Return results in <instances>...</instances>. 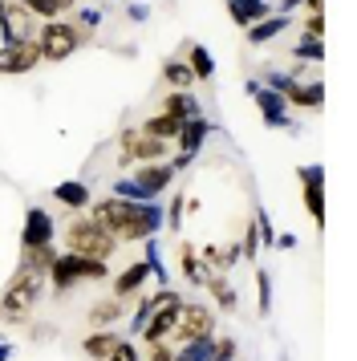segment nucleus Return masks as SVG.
I'll use <instances>...</instances> for the list:
<instances>
[{
	"label": "nucleus",
	"mask_w": 357,
	"mask_h": 361,
	"mask_svg": "<svg viewBox=\"0 0 357 361\" xmlns=\"http://www.w3.org/2000/svg\"><path fill=\"white\" fill-rule=\"evenodd\" d=\"M178 309H183V293L167 284V288H162L159 309L150 312V321L143 325V333H138V341H143V345L171 341V333H175V325H178Z\"/></svg>",
	"instance_id": "nucleus-7"
},
{
	"label": "nucleus",
	"mask_w": 357,
	"mask_h": 361,
	"mask_svg": "<svg viewBox=\"0 0 357 361\" xmlns=\"http://www.w3.org/2000/svg\"><path fill=\"white\" fill-rule=\"evenodd\" d=\"M118 341H122V337H118L114 329H90V333L81 337V357L85 361H106Z\"/></svg>",
	"instance_id": "nucleus-23"
},
{
	"label": "nucleus",
	"mask_w": 357,
	"mask_h": 361,
	"mask_svg": "<svg viewBox=\"0 0 357 361\" xmlns=\"http://www.w3.org/2000/svg\"><path fill=\"white\" fill-rule=\"evenodd\" d=\"M53 199H57L61 207H69V212H85V207L94 203V195H90V183H81V179L53 183Z\"/></svg>",
	"instance_id": "nucleus-22"
},
{
	"label": "nucleus",
	"mask_w": 357,
	"mask_h": 361,
	"mask_svg": "<svg viewBox=\"0 0 357 361\" xmlns=\"http://www.w3.org/2000/svg\"><path fill=\"white\" fill-rule=\"evenodd\" d=\"M130 179L143 191L146 203H159V195H167V187L175 183V166L167 163V159H162V163H143V166H134Z\"/></svg>",
	"instance_id": "nucleus-12"
},
{
	"label": "nucleus",
	"mask_w": 357,
	"mask_h": 361,
	"mask_svg": "<svg viewBox=\"0 0 357 361\" xmlns=\"http://www.w3.org/2000/svg\"><path fill=\"white\" fill-rule=\"evenodd\" d=\"M211 130H215V126H211V118L203 114V118H187V122H183V130H178V150H183V154H199V150L207 147V138H211Z\"/></svg>",
	"instance_id": "nucleus-18"
},
{
	"label": "nucleus",
	"mask_w": 357,
	"mask_h": 361,
	"mask_svg": "<svg viewBox=\"0 0 357 361\" xmlns=\"http://www.w3.org/2000/svg\"><path fill=\"white\" fill-rule=\"evenodd\" d=\"M178 268H183V280H187V284H195V288H203V284H207V264L199 260V247L195 244H187V240H183V244H178Z\"/></svg>",
	"instance_id": "nucleus-26"
},
{
	"label": "nucleus",
	"mask_w": 357,
	"mask_h": 361,
	"mask_svg": "<svg viewBox=\"0 0 357 361\" xmlns=\"http://www.w3.org/2000/svg\"><path fill=\"white\" fill-rule=\"evenodd\" d=\"M215 317H219V312L211 309V305H203V300H183L171 341L187 345V341H195V337H211V333H215Z\"/></svg>",
	"instance_id": "nucleus-8"
},
{
	"label": "nucleus",
	"mask_w": 357,
	"mask_h": 361,
	"mask_svg": "<svg viewBox=\"0 0 357 361\" xmlns=\"http://www.w3.org/2000/svg\"><path fill=\"white\" fill-rule=\"evenodd\" d=\"M122 317H126V300H118V296H102V300H94L90 312H85L90 329H114Z\"/></svg>",
	"instance_id": "nucleus-20"
},
{
	"label": "nucleus",
	"mask_w": 357,
	"mask_h": 361,
	"mask_svg": "<svg viewBox=\"0 0 357 361\" xmlns=\"http://www.w3.org/2000/svg\"><path fill=\"white\" fill-rule=\"evenodd\" d=\"M243 85H248V98L256 102V110H260V118H264V126L296 134V126H292V118H289L292 106L284 102V94H276V90H268V85H260V82H243Z\"/></svg>",
	"instance_id": "nucleus-9"
},
{
	"label": "nucleus",
	"mask_w": 357,
	"mask_h": 361,
	"mask_svg": "<svg viewBox=\"0 0 357 361\" xmlns=\"http://www.w3.org/2000/svg\"><path fill=\"white\" fill-rule=\"evenodd\" d=\"M138 130L143 134H150V138H162V142H175L178 138V130H183V122H178L175 114H167V110H159V114H150L143 122V126H138Z\"/></svg>",
	"instance_id": "nucleus-30"
},
{
	"label": "nucleus",
	"mask_w": 357,
	"mask_h": 361,
	"mask_svg": "<svg viewBox=\"0 0 357 361\" xmlns=\"http://www.w3.org/2000/svg\"><path fill=\"white\" fill-rule=\"evenodd\" d=\"M289 57H292V61H301V66H321V61H325V37L301 33L296 41H292Z\"/></svg>",
	"instance_id": "nucleus-28"
},
{
	"label": "nucleus",
	"mask_w": 357,
	"mask_h": 361,
	"mask_svg": "<svg viewBox=\"0 0 357 361\" xmlns=\"http://www.w3.org/2000/svg\"><path fill=\"white\" fill-rule=\"evenodd\" d=\"M199 260L207 264V272H231L243 256H240V244H203Z\"/></svg>",
	"instance_id": "nucleus-21"
},
{
	"label": "nucleus",
	"mask_w": 357,
	"mask_h": 361,
	"mask_svg": "<svg viewBox=\"0 0 357 361\" xmlns=\"http://www.w3.org/2000/svg\"><path fill=\"white\" fill-rule=\"evenodd\" d=\"M143 260H146V268H150V280H155L159 288H167V284H171V268H167V260H162V247H159L155 235L143 240Z\"/></svg>",
	"instance_id": "nucleus-31"
},
{
	"label": "nucleus",
	"mask_w": 357,
	"mask_h": 361,
	"mask_svg": "<svg viewBox=\"0 0 357 361\" xmlns=\"http://www.w3.org/2000/svg\"><path fill=\"white\" fill-rule=\"evenodd\" d=\"M211 337H215V333H211ZM211 337H195V341L178 345L175 361H211Z\"/></svg>",
	"instance_id": "nucleus-36"
},
{
	"label": "nucleus",
	"mask_w": 357,
	"mask_h": 361,
	"mask_svg": "<svg viewBox=\"0 0 357 361\" xmlns=\"http://www.w3.org/2000/svg\"><path fill=\"white\" fill-rule=\"evenodd\" d=\"M102 8H78V20H73V25H78L81 33H94V29H102Z\"/></svg>",
	"instance_id": "nucleus-40"
},
{
	"label": "nucleus",
	"mask_w": 357,
	"mask_h": 361,
	"mask_svg": "<svg viewBox=\"0 0 357 361\" xmlns=\"http://www.w3.org/2000/svg\"><path fill=\"white\" fill-rule=\"evenodd\" d=\"M272 247H280V252H292V247H296V235H292V231H276Z\"/></svg>",
	"instance_id": "nucleus-46"
},
{
	"label": "nucleus",
	"mask_w": 357,
	"mask_h": 361,
	"mask_svg": "<svg viewBox=\"0 0 357 361\" xmlns=\"http://www.w3.org/2000/svg\"><path fill=\"white\" fill-rule=\"evenodd\" d=\"M13 4H20V8L32 13L37 20H57V17H65V13L78 8V0H13Z\"/></svg>",
	"instance_id": "nucleus-27"
},
{
	"label": "nucleus",
	"mask_w": 357,
	"mask_h": 361,
	"mask_svg": "<svg viewBox=\"0 0 357 361\" xmlns=\"http://www.w3.org/2000/svg\"><path fill=\"white\" fill-rule=\"evenodd\" d=\"M215 300V312H236L240 309V293H236V284L227 280V272H211L207 284H203Z\"/></svg>",
	"instance_id": "nucleus-25"
},
{
	"label": "nucleus",
	"mask_w": 357,
	"mask_h": 361,
	"mask_svg": "<svg viewBox=\"0 0 357 361\" xmlns=\"http://www.w3.org/2000/svg\"><path fill=\"white\" fill-rule=\"evenodd\" d=\"M134 300H138V305H134V317H130V341H138V333H143V325L150 321V312L159 309L162 288H155V293H138Z\"/></svg>",
	"instance_id": "nucleus-32"
},
{
	"label": "nucleus",
	"mask_w": 357,
	"mask_h": 361,
	"mask_svg": "<svg viewBox=\"0 0 357 361\" xmlns=\"http://www.w3.org/2000/svg\"><path fill=\"white\" fill-rule=\"evenodd\" d=\"M162 82L171 85V90H195V85H199L183 57H167V61H162Z\"/></svg>",
	"instance_id": "nucleus-33"
},
{
	"label": "nucleus",
	"mask_w": 357,
	"mask_h": 361,
	"mask_svg": "<svg viewBox=\"0 0 357 361\" xmlns=\"http://www.w3.org/2000/svg\"><path fill=\"white\" fill-rule=\"evenodd\" d=\"M13 341H8V337H0V361H13Z\"/></svg>",
	"instance_id": "nucleus-47"
},
{
	"label": "nucleus",
	"mask_w": 357,
	"mask_h": 361,
	"mask_svg": "<svg viewBox=\"0 0 357 361\" xmlns=\"http://www.w3.org/2000/svg\"><path fill=\"white\" fill-rule=\"evenodd\" d=\"M159 110L175 114L178 122H187V118H203V106H199V98H195L191 90H171V94H162Z\"/></svg>",
	"instance_id": "nucleus-24"
},
{
	"label": "nucleus",
	"mask_w": 357,
	"mask_h": 361,
	"mask_svg": "<svg viewBox=\"0 0 357 361\" xmlns=\"http://www.w3.org/2000/svg\"><path fill=\"white\" fill-rule=\"evenodd\" d=\"M240 256H243V260H260V235H256V219H248V228H243Z\"/></svg>",
	"instance_id": "nucleus-39"
},
{
	"label": "nucleus",
	"mask_w": 357,
	"mask_h": 361,
	"mask_svg": "<svg viewBox=\"0 0 357 361\" xmlns=\"http://www.w3.org/2000/svg\"><path fill=\"white\" fill-rule=\"evenodd\" d=\"M106 361H143V353H138V345L130 341V337H122V341L114 345V353Z\"/></svg>",
	"instance_id": "nucleus-42"
},
{
	"label": "nucleus",
	"mask_w": 357,
	"mask_h": 361,
	"mask_svg": "<svg viewBox=\"0 0 357 361\" xmlns=\"http://www.w3.org/2000/svg\"><path fill=\"white\" fill-rule=\"evenodd\" d=\"M284 102L296 106V110H321L325 106V82L321 78H296V82L284 90Z\"/></svg>",
	"instance_id": "nucleus-16"
},
{
	"label": "nucleus",
	"mask_w": 357,
	"mask_h": 361,
	"mask_svg": "<svg viewBox=\"0 0 357 361\" xmlns=\"http://www.w3.org/2000/svg\"><path fill=\"white\" fill-rule=\"evenodd\" d=\"M65 252H78V256H94V260H114V252H118V240H114L110 231L97 224L94 215H81L73 219L69 228H65Z\"/></svg>",
	"instance_id": "nucleus-4"
},
{
	"label": "nucleus",
	"mask_w": 357,
	"mask_h": 361,
	"mask_svg": "<svg viewBox=\"0 0 357 361\" xmlns=\"http://www.w3.org/2000/svg\"><path fill=\"white\" fill-rule=\"evenodd\" d=\"M110 260H94V256H78V252H57L53 268L45 272V288L53 296L73 293L78 284H97V280H110Z\"/></svg>",
	"instance_id": "nucleus-3"
},
{
	"label": "nucleus",
	"mask_w": 357,
	"mask_h": 361,
	"mask_svg": "<svg viewBox=\"0 0 357 361\" xmlns=\"http://www.w3.org/2000/svg\"><path fill=\"white\" fill-rule=\"evenodd\" d=\"M256 219V235H260V247H272V240H276V228H272V215H264V212H256L252 215Z\"/></svg>",
	"instance_id": "nucleus-41"
},
{
	"label": "nucleus",
	"mask_w": 357,
	"mask_h": 361,
	"mask_svg": "<svg viewBox=\"0 0 357 361\" xmlns=\"http://www.w3.org/2000/svg\"><path fill=\"white\" fill-rule=\"evenodd\" d=\"M301 8H305V13H325V0H305Z\"/></svg>",
	"instance_id": "nucleus-49"
},
{
	"label": "nucleus",
	"mask_w": 357,
	"mask_h": 361,
	"mask_svg": "<svg viewBox=\"0 0 357 361\" xmlns=\"http://www.w3.org/2000/svg\"><path fill=\"white\" fill-rule=\"evenodd\" d=\"M240 357V341L224 333V337H211V361H236Z\"/></svg>",
	"instance_id": "nucleus-37"
},
{
	"label": "nucleus",
	"mask_w": 357,
	"mask_h": 361,
	"mask_svg": "<svg viewBox=\"0 0 357 361\" xmlns=\"http://www.w3.org/2000/svg\"><path fill=\"white\" fill-rule=\"evenodd\" d=\"M171 142H162V138H150L143 134L138 126H126V130L118 134V166L130 171V166H143V163H162V159H171Z\"/></svg>",
	"instance_id": "nucleus-6"
},
{
	"label": "nucleus",
	"mask_w": 357,
	"mask_h": 361,
	"mask_svg": "<svg viewBox=\"0 0 357 361\" xmlns=\"http://www.w3.org/2000/svg\"><path fill=\"white\" fill-rule=\"evenodd\" d=\"M57 240V219L49 207L41 203H32L29 212H25V224H20V247H45Z\"/></svg>",
	"instance_id": "nucleus-11"
},
{
	"label": "nucleus",
	"mask_w": 357,
	"mask_h": 361,
	"mask_svg": "<svg viewBox=\"0 0 357 361\" xmlns=\"http://www.w3.org/2000/svg\"><path fill=\"white\" fill-rule=\"evenodd\" d=\"M41 296H45V276H37V272L16 264L13 276L4 280V293H0V321L8 329L29 325L37 305H41Z\"/></svg>",
	"instance_id": "nucleus-2"
},
{
	"label": "nucleus",
	"mask_w": 357,
	"mask_h": 361,
	"mask_svg": "<svg viewBox=\"0 0 357 361\" xmlns=\"http://www.w3.org/2000/svg\"><path fill=\"white\" fill-rule=\"evenodd\" d=\"M301 4H305V0H280V8H276V13H289V17H292Z\"/></svg>",
	"instance_id": "nucleus-48"
},
{
	"label": "nucleus",
	"mask_w": 357,
	"mask_h": 361,
	"mask_svg": "<svg viewBox=\"0 0 357 361\" xmlns=\"http://www.w3.org/2000/svg\"><path fill=\"white\" fill-rule=\"evenodd\" d=\"M4 8H8V0H0V17H4Z\"/></svg>",
	"instance_id": "nucleus-50"
},
{
	"label": "nucleus",
	"mask_w": 357,
	"mask_h": 361,
	"mask_svg": "<svg viewBox=\"0 0 357 361\" xmlns=\"http://www.w3.org/2000/svg\"><path fill=\"white\" fill-rule=\"evenodd\" d=\"M53 260H57V247L45 244V247H20V268H29V272H37V276H45L49 268H53Z\"/></svg>",
	"instance_id": "nucleus-34"
},
{
	"label": "nucleus",
	"mask_w": 357,
	"mask_h": 361,
	"mask_svg": "<svg viewBox=\"0 0 357 361\" xmlns=\"http://www.w3.org/2000/svg\"><path fill=\"white\" fill-rule=\"evenodd\" d=\"M146 17H150V4H126V20H134V25H143Z\"/></svg>",
	"instance_id": "nucleus-45"
},
{
	"label": "nucleus",
	"mask_w": 357,
	"mask_h": 361,
	"mask_svg": "<svg viewBox=\"0 0 357 361\" xmlns=\"http://www.w3.org/2000/svg\"><path fill=\"white\" fill-rule=\"evenodd\" d=\"M256 312L260 317H268L272 312V272L268 268H256Z\"/></svg>",
	"instance_id": "nucleus-35"
},
{
	"label": "nucleus",
	"mask_w": 357,
	"mask_h": 361,
	"mask_svg": "<svg viewBox=\"0 0 357 361\" xmlns=\"http://www.w3.org/2000/svg\"><path fill=\"white\" fill-rule=\"evenodd\" d=\"M85 37L73 20H41V29H37V49H41V61L49 66H61L69 61L73 53L85 45Z\"/></svg>",
	"instance_id": "nucleus-5"
},
{
	"label": "nucleus",
	"mask_w": 357,
	"mask_h": 361,
	"mask_svg": "<svg viewBox=\"0 0 357 361\" xmlns=\"http://www.w3.org/2000/svg\"><path fill=\"white\" fill-rule=\"evenodd\" d=\"M146 280H150L146 260H130L118 276H110V296H118V300H134L138 293H146Z\"/></svg>",
	"instance_id": "nucleus-15"
},
{
	"label": "nucleus",
	"mask_w": 357,
	"mask_h": 361,
	"mask_svg": "<svg viewBox=\"0 0 357 361\" xmlns=\"http://www.w3.org/2000/svg\"><path fill=\"white\" fill-rule=\"evenodd\" d=\"M37 29H41V20L25 13L20 4L8 0V8H4V17H0V41H16V45H29L37 41Z\"/></svg>",
	"instance_id": "nucleus-14"
},
{
	"label": "nucleus",
	"mask_w": 357,
	"mask_h": 361,
	"mask_svg": "<svg viewBox=\"0 0 357 361\" xmlns=\"http://www.w3.org/2000/svg\"><path fill=\"white\" fill-rule=\"evenodd\" d=\"M183 61H187V69L195 73V82H211L215 78V57H211L207 45H187V53H183Z\"/></svg>",
	"instance_id": "nucleus-29"
},
{
	"label": "nucleus",
	"mask_w": 357,
	"mask_h": 361,
	"mask_svg": "<svg viewBox=\"0 0 357 361\" xmlns=\"http://www.w3.org/2000/svg\"><path fill=\"white\" fill-rule=\"evenodd\" d=\"M224 4L231 25H240V29H252L256 20L272 17V0H224Z\"/></svg>",
	"instance_id": "nucleus-17"
},
{
	"label": "nucleus",
	"mask_w": 357,
	"mask_h": 361,
	"mask_svg": "<svg viewBox=\"0 0 357 361\" xmlns=\"http://www.w3.org/2000/svg\"><path fill=\"white\" fill-rule=\"evenodd\" d=\"M85 212L94 215L118 244H143V240H150V235L162 231V207L159 203H130V199L106 195V199H94Z\"/></svg>",
	"instance_id": "nucleus-1"
},
{
	"label": "nucleus",
	"mask_w": 357,
	"mask_h": 361,
	"mask_svg": "<svg viewBox=\"0 0 357 361\" xmlns=\"http://www.w3.org/2000/svg\"><path fill=\"white\" fill-rule=\"evenodd\" d=\"M183 212H187V195H183V191H175V195H171V207L162 212V228L178 231V228H183Z\"/></svg>",
	"instance_id": "nucleus-38"
},
{
	"label": "nucleus",
	"mask_w": 357,
	"mask_h": 361,
	"mask_svg": "<svg viewBox=\"0 0 357 361\" xmlns=\"http://www.w3.org/2000/svg\"><path fill=\"white\" fill-rule=\"evenodd\" d=\"M296 179H301V199H305V212L313 215V228L325 231V166L321 163H305L296 166Z\"/></svg>",
	"instance_id": "nucleus-10"
},
{
	"label": "nucleus",
	"mask_w": 357,
	"mask_h": 361,
	"mask_svg": "<svg viewBox=\"0 0 357 361\" xmlns=\"http://www.w3.org/2000/svg\"><path fill=\"white\" fill-rule=\"evenodd\" d=\"M292 29V17L289 13H272V17H264V20H256L252 29H243V37H248V45H268V41H276L280 33H289Z\"/></svg>",
	"instance_id": "nucleus-19"
},
{
	"label": "nucleus",
	"mask_w": 357,
	"mask_h": 361,
	"mask_svg": "<svg viewBox=\"0 0 357 361\" xmlns=\"http://www.w3.org/2000/svg\"><path fill=\"white\" fill-rule=\"evenodd\" d=\"M301 33L325 37V13H305V20H301Z\"/></svg>",
	"instance_id": "nucleus-43"
},
{
	"label": "nucleus",
	"mask_w": 357,
	"mask_h": 361,
	"mask_svg": "<svg viewBox=\"0 0 357 361\" xmlns=\"http://www.w3.org/2000/svg\"><path fill=\"white\" fill-rule=\"evenodd\" d=\"M143 361H175V349H171V341L146 345V357H143Z\"/></svg>",
	"instance_id": "nucleus-44"
},
{
	"label": "nucleus",
	"mask_w": 357,
	"mask_h": 361,
	"mask_svg": "<svg viewBox=\"0 0 357 361\" xmlns=\"http://www.w3.org/2000/svg\"><path fill=\"white\" fill-rule=\"evenodd\" d=\"M37 66H41V49H37V41H29V45L0 41V73H4V78H20V73H32Z\"/></svg>",
	"instance_id": "nucleus-13"
}]
</instances>
